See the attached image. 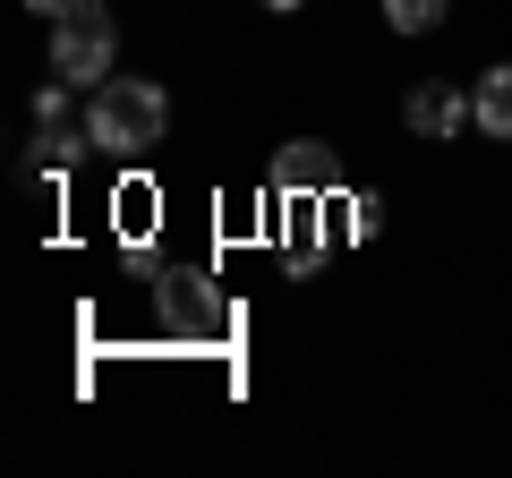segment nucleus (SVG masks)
I'll use <instances>...</instances> for the list:
<instances>
[{
  "instance_id": "nucleus-1",
  "label": "nucleus",
  "mask_w": 512,
  "mask_h": 478,
  "mask_svg": "<svg viewBox=\"0 0 512 478\" xmlns=\"http://www.w3.org/2000/svg\"><path fill=\"white\" fill-rule=\"evenodd\" d=\"M163 129H171V94L154 86V77H120L111 69L103 86H86L94 154H146V146H163Z\"/></svg>"
},
{
  "instance_id": "nucleus-2",
  "label": "nucleus",
  "mask_w": 512,
  "mask_h": 478,
  "mask_svg": "<svg viewBox=\"0 0 512 478\" xmlns=\"http://www.w3.org/2000/svg\"><path fill=\"white\" fill-rule=\"evenodd\" d=\"M120 69V26H111V9H69V18H52V77H69V86H103V77Z\"/></svg>"
},
{
  "instance_id": "nucleus-3",
  "label": "nucleus",
  "mask_w": 512,
  "mask_h": 478,
  "mask_svg": "<svg viewBox=\"0 0 512 478\" xmlns=\"http://www.w3.org/2000/svg\"><path fill=\"white\" fill-rule=\"evenodd\" d=\"M402 120H410L419 137H461V129H478V103L453 86V77H427V86H410Z\"/></svg>"
},
{
  "instance_id": "nucleus-4",
  "label": "nucleus",
  "mask_w": 512,
  "mask_h": 478,
  "mask_svg": "<svg viewBox=\"0 0 512 478\" xmlns=\"http://www.w3.org/2000/svg\"><path fill=\"white\" fill-rule=\"evenodd\" d=\"M342 188V163H333V146H316V137H291V146L274 154V197H333Z\"/></svg>"
},
{
  "instance_id": "nucleus-5",
  "label": "nucleus",
  "mask_w": 512,
  "mask_h": 478,
  "mask_svg": "<svg viewBox=\"0 0 512 478\" xmlns=\"http://www.w3.org/2000/svg\"><path fill=\"white\" fill-rule=\"evenodd\" d=\"M470 103H478V129H487V137H504V146H512V60H504V69H487V77H478V86H470Z\"/></svg>"
},
{
  "instance_id": "nucleus-6",
  "label": "nucleus",
  "mask_w": 512,
  "mask_h": 478,
  "mask_svg": "<svg viewBox=\"0 0 512 478\" xmlns=\"http://www.w3.org/2000/svg\"><path fill=\"white\" fill-rule=\"evenodd\" d=\"M444 9H453V0H384V26H393V35H436Z\"/></svg>"
},
{
  "instance_id": "nucleus-7",
  "label": "nucleus",
  "mask_w": 512,
  "mask_h": 478,
  "mask_svg": "<svg viewBox=\"0 0 512 478\" xmlns=\"http://www.w3.org/2000/svg\"><path fill=\"white\" fill-rule=\"evenodd\" d=\"M35 120H43V129H60V120H69V77H52V86L35 94Z\"/></svg>"
},
{
  "instance_id": "nucleus-8",
  "label": "nucleus",
  "mask_w": 512,
  "mask_h": 478,
  "mask_svg": "<svg viewBox=\"0 0 512 478\" xmlns=\"http://www.w3.org/2000/svg\"><path fill=\"white\" fill-rule=\"evenodd\" d=\"M94 146V137H69V129H43V154H35V163H77V154H86Z\"/></svg>"
},
{
  "instance_id": "nucleus-9",
  "label": "nucleus",
  "mask_w": 512,
  "mask_h": 478,
  "mask_svg": "<svg viewBox=\"0 0 512 478\" xmlns=\"http://www.w3.org/2000/svg\"><path fill=\"white\" fill-rule=\"evenodd\" d=\"M35 18H69V9H86V0H26Z\"/></svg>"
},
{
  "instance_id": "nucleus-10",
  "label": "nucleus",
  "mask_w": 512,
  "mask_h": 478,
  "mask_svg": "<svg viewBox=\"0 0 512 478\" xmlns=\"http://www.w3.org/2000/svg\"><path fill=\"white\" fill-rule=\"evenodd\" d=\"M256 9H274V18H291V9H299V0H256Z\"/></svg>"
}]
</instances>
